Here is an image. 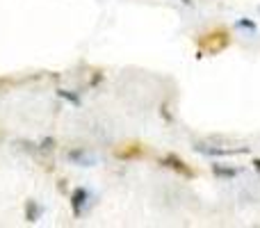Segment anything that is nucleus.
<instances>
[{"instance_id":"obj_5","label":"nucleus","mask_w":260,"mask_h":228,"mask_svg":"<svg viewBox=\"0 0 260 228\" xmlns=\"http://www.w3.org/2000/svg\"><path fill=\"white\" fill-rule=\"evenodd\" d=\"M69 157H71V160H76V162H85L87 167H89V165H94V157H91V155H87L85 151H73Z\"/></svg>"},{"instance_id":"obj_8","label":"nucleus","mask_w":260,"mask_h":228,"mask_svg":"<svg viewBox=\"0 0 260 228\" xmlns=\"http://www.w3.org/2000/svg\"><path fill=\"white\" fill-rule=\"evenodd\" d=\"M44 148H48V151H50V148H53V139H46V142H44Z\"/></svg>"},{"instance_id":"obj_9","label":"nucleus","mask_w":260,"mask_h":228,"mask_svg":"<svg viewBox=\"0 0 260 228\" xmlns=\"http://www.w3.org/2000/svg\"><path fill=\"white\" fill-rule=\"evenodd\" d=\"M253 167H256V169L260 171V160H253Z\"/></svg>"},{"instance_id":"obj_10","label":"nucleus","mask_w":260,"mask_h":228,"mask_svg":"<svg viewBox=\"0 0 260 228\" xmlns=\"http://www.w3.org/2000/svg\"><path fill=\"white\" fill-rule=\"evenodd\" d=\"M183 3H185V5H189V3H192V0H183Z\"/></svg>"},{"instance_id":"obj_3","label":"nucleus","mask_w":260,"mask_h":228,"mask_svg":"<svg viewBox=\"0 0 260 228\" xmlns=\"http://www.w3.org/2000/svg\"><path fill=\"white\" fill-rule=\"evenodd\" d=\"M212 174L219 176V178H235V176H238V169H233V167L215 165V167H212Z\"/></svg>"},{"instance_id":"obj_1","label":"nucleus","mask_w":260,"mask_h":228,"mask_svg":"<svg viewBox=\"0 0 260 228\" xmlns=\"http://www.w3.org/2000/svg\"><path fill=\"white\" fill-rule=\"evenodd\" d=\"M87 199H89V194H87V189H76L71 197V206H73V215L80 217L82 212H85V206H87Z\"/></svg>"},{"instance_id":"obj_2","label":"nucleus","mask_w":260,"mask_h":228,"mask_svg":"<svg viewBox=\"0 0 260 228\" xmlns=\"http://www.w3.org/2000/svg\"><path fill=\"white\" fill-rule=\"evenodd\" d=\"M162 165L169 167V169H176L178 174H183V176H192V169L185 167V162L180 160V157H176V155H167L165 160H162Z\"/></svg>"},{"instance_id":"obj_7","label":"nucleus","mask_w":260,"mask_h":228,"mask_svg":"<svg viewBox=\"0 0 260 228\" xmlns=\"http://www.w3.org/2000/svg\"><path fill=\"white\" fill-rule=\"evenodd\" d=\"M59 96H64V99H69V101H73V103H78V99L73 94H69V91H59Z\"/></svg>"},{"instance_id":"obj_6","label":"nucleus","mask_w":260,"mask_h":228,"mask_svg":"<svg viewBox=\"0 0 260 228\" xmlns=\"http://www.w3.org/2000/svg\"><path fill=\"white\" fill-rule=\"evenodd\" d=\"M240 27H247V30H256V23L253 21H247V18H242V21H238Z\"/></svg>"},{"instance_id":"obj_4","label":"nucleus","mask_w":260,"mask_h":228,"mask_svg":"<svg viewBox=\"0 0 260 228\" xmlns=\"http://www.w3.org/2000/svg\"><path fill=\"white\" fill-rule=\"evenodd\" d=\"M39 212H41V208L37 206L35 201H27V208H25L27 219H30V221H37V219H39Z\"/></svg>"}]
</instances>
